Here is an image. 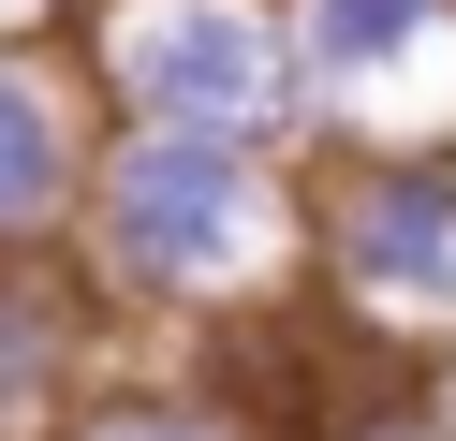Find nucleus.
Instances as JSON below:
<instances>
[{"instance_id": "nucleus-5", "label": "nucleus", "mask_w": 456, "mask_h": 441, "mask_svg": "<svg viewBox=\"0 0 456 441\" xmlns=\"http://www.w3.org/2000/svg\"><path fill=\"white\" fill-rule=\"evenodd\" d=\"M74 368H89V323H74L30 265L0 250V441H60L74 412H89V397H74Z\"/></svg>"}, {"instance_id": "nucleus-9", "label": "nucleus", "mask_w": 456, "mask_h": 441, "mask_svg": "<svg viewBox=\"0 0 456 441\" xmlns=\"http://www.w3.org/2000/svg\"><path fill=\"white\" fill-rule=\"evenodd\" d=\"M60 15H89V0H0V45H30V29H60Z\"/></svg>"}, {"instance_id": "nucleus-2", "label": "nucleus", "mask_w": 456, "mask_h": 441, "mask_svg": "<svg viewBox=\"0 0 456 441\" xmlns=\"http://www.w3.org/2000/svg\"><path fill=\"white\" fill-rule=\"evenodd\" d=\"M89 74H103L118 118L236 133V147H295L324 118L295 0H89Z\"/></svg>"}, {"instance_id": "nucleus-3", "label": "nucleus", "mask_w": 456, "mask_h": 441, "mask_svg": "<svg viewBox=\"0 0 456 441\" xmlns=\"http://www.w3.org/2000/svg\"><path fill=\"white\" fill-rule=\"evenodd\" d=\"M324 280L354 309H397V323H456V147H368L324 206Z\"/></svg>"}, {"instance_id": "nucleus-7", "label": "nucleus", "mask_w": 456, "mask_h": 441, "mask_svg": "<svg viewBox=\"0 0 456 441\" xmlns=\"http://www.w3.org/2000/svg\"><path fill=\"white\" fill-rule=\"evenodd\" d=\"M60 441H265L250 412H207V397H89Z\"/></svg>"}, {"instance_id": "nucleus-6", "label": "nucleus", "mask_w": 456, "mask_h": 441, "mask_svg": "<svg viewBox=\"0 0 456 441\" xmlns=\"http://www.w3.org/2000/svg\"><path fill=\"white\" fill-rule=\"evenodd\" d=\"M295 45L324 74V103H368L397 88L427 45H456V0H295Z\"/></svg>"}, {"instance_id": "nucleus-1", "label": "nucleus", "mask_w": 456, "mask_h": 441, "mask_svg": "<svg viewBox=\"0 0 456 441\" xmlns=\"http://www.w3.org/2000/svg\"><path fill=\"white\" fill-rule=\"evenodd\" d=\"M74 250H89V280L118 309H221V294L280 280L295 250H324V235H309L280 147L118 118L89 162V206H74Z\"/></svg>"}, {"instance_id": "nucleus-8", "label": "nucleus", "mask_w": 456, "mask_h": 441, "mask_svg": "<svg viewBox=\"0 0 456 441\" xmlns=\"http://www.w3.org/2000/svg\"><path fill=\"white\" fill-rule=\"evenodd\" d=\"M324 441H456V427H442V412H412V397H368V412H338Z\"/></svg>"}, {"instance_id": "nucleus-4", "label": "nucleus", "mask_w": 456, "mask_h": 441, "mask_svg": "<svg viewBox=\"0 0 456 441\" xmlns=\"http://www.w3.org/2000/svg\"><path fill=\"white\" fill-rule=\"evenodd\" d=\"M89 162H103V147L74 133V88L45 74L30 45H0V250H15V265H45V250L74 235Z\"/></svg>"}]
</instances>
